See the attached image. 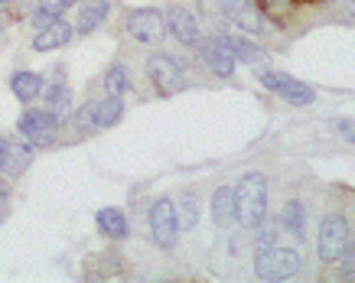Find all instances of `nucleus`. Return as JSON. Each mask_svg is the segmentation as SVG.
Here are the masks:
<instances>
[{"label":"nucleus","mask_w":355,"mask_h":283,"mask_svg":"<svg viewBox=\"0 0 355 283\" xmlns=\"http://www.w3.org/2000/svg\"><path fill=\"white\" fill-rule=\"evenodd\" d=\"M43 85L46 82L40 72H13L10 75V91L23 101V104H30V101L40 98V95H43Z\"/></svg>","instance_id":"16"},{"label":"nucleus","mask_w":355,"mask_h":283,"mask_svg":"<svg viewBox=\"0 0 355 283\" xmlns=\"http://www.w3.org/2000/svg\"><path fill=\"white\" fill-rule=\"evenodd\" d=\"M147 75H150L153 88H157L160 95H180V91H186V85H189L186 66L170 53H153L150 59H147Z\"/></svg>","instance_id":"3"},{"label":"nucleus","mask_w":355,"mask_h":283,"mask_svg":"<svg viewBox=\"0 0 355 283\" xmlns=\"http://www.w3.org/2000/svg\"><path fill=\"white\" fill-rule=\"evenodd\" d=\"M258 78H261V85L268 88V91H274L277 98H284L287 104L306 108V104H313V101H316L313 88L306 85V82H300V78L287 75V72H277V69H261Z\"/></svg>","instance_id":"5"},{"label":"nucleus","mask_w":355,"mask_h":283,"mask_svg":"<svg viewBox=\"0 0 355 283\" xmlns=\"http://www.w3.org/2000/svg\"><path fill=\"white\" fill-rule=\"evenodd\" d=\"M7 153H10V140L0 137V173H3V163H7Z\"/></svg>","instance_id":"29"},{"label":"nucleus","mask_w":355,"mask_h":283,"mask_svg":"<svg viewBox=\"0 0 355 283\" xmlns=\"http://www.w3.org/2000/svg\"><path fill=\"white\" fill-rule=\"evenodd\" d=\"M235 206L238 221L245 228H254L258 221L268 218V176L264 173H245L235 185Z\"/></svg>","instance_id":"1"},{"label":"nucleus","mask_w":355,"mask_h":283,"mask_svg":"<svg viewBox=\"0 0 355 283\" xmlns=\"http://www.w3.org/2000/svg\"><path fill=\"white\" fill-rule=\"evenodd\" d=\"M98 221V228L105 231L111 241H124L130 235V225H128V218H124V212L121 208H101L95 215Z\"/></svg>","instance_id":"18"},{"label":"nucleus","mask_w":355,"mask_h":283,"mask_svg":"<svg viewBox=\"0 0 355 283\" xmlns=\"http://www.w3.org/2000/svg\"><path fill=\"white\" fill-rule=\"evenodd\" d=\"M33 160V147H23V143H10V153H7V163H3V176H20L26 170V163Z\"/></svg>","instance_id":"21"},{"label":"nucleus","mask_w":355,"mask_h":283,"mask_svg":"<svg viewBox=\"0 0 355 283\" xmlns=\"http://www.w3.org/2000/svg\"><path fill=\"white\" fill-rule=\"evenodd\" d=\"M92 111H95V101H92V104H85V108H82V111L76 114V124H78V127H85V124H92Z\"/></svg>","instance_id":"27"},{"label":"nucleus","mask_w":355,"mask_h":283,"mask_svg":"<svg viewBox=\"0 0 355 283\" xmlns=\"http://www.w3.org/2000/svg\"><path fill=\"white\" fill-rule=\"evenodd\" d=\"M78 0H40V10L49 13V17H62L69 7H76Z\"/></svg>","instance_id":"25"},{"label":"nucleus","mask_w":355,"mask_h":283,"mask_svg":"<svg viewBox=\"0 0 355 283\" xmlns=\"http://www.w3.org/2000/svg\"><path fill=\"white\" fill-rule=\"evenodd\" d=\"M173 208H176V225H180V231L199 225V206H196L193 196H183Z\"/></svg>","instance_id":"22"},{"label":"nucleus","mask_w":355,"mask_h":283,"mask_svg":"<svg viewBox=\"0 0 355 283\" xmlns=\"http://www.w3.org/2000/svg\"><path fill=\"white\" fill-rule=\"evenodd\" d=\"M0 3H13V0H0Z\"/></svg>","instance_id":"30"},{"label":"nucleus","mask_w":355,"mask_h":283,"mask_svg":"<svg viewBox=\"0 0 355 283\" xmlns=\"http://www.w3.org/2000/svg\"><path fill=\"white\" fill-rule=\"evenodd\" d=\"M49 20H55V17H49V13H43V10H40V7H36V13H33V23H36V26L43 30V26H46V23H49Z\"/></svg>","instance_id":"28"},{"label":"nucleus","mask_w":355,"mask_h":283,"mask_svg":"<svg viewBox=\"0 0 355 283\" xmlns=\"http://www.w3.org/2000/svg\"><path fill=\"white\" fill-rule=\"evenodd\" d=\"M76 7H78V33L88 36V33H95L98 26L108 20L111 0H78Z\"/></svg>","instance_id":"12"},{"label":"nucleus","mask_w":355,"mask_h":283,"mask_svg":"<svg viewBox=\"0 0 355 283\" xmlns=\"http://www.w3.org/2000/svg\"><path fill=\"white\" fill-rule=\"evenodd\" d=\"M40 98H46V111H49V114H55V118H59V124L69 118V111H72V95H69V88H65V85H59V82H55L53 88L43 85V95H40Z\"/></svg>","instance_id":"19"},{"label":"nucleus","mask_w":355,"mask_h":283,"mask_svg":"<svg viewBox=\"0 0 355 283\" xmlns=\"http://www.w3.org/2000/svg\"><path fill=\"white\" fill-rule=\"evenodd\" d=\"M280 225L291 231L293 238H303V225H306V206H303L300 199H291L284 212H280Z\"/></svg>","instance_id":"20"},{"label":"nucleus","mask_w":355,"mask_h":283,"mask_svg":"<svg viewBox=\"0 0 355 283\" xmlns=\"http://www.w3.org/2000/svg\"><path fill=\"white\" fill-rule=\"evenodd\" d=\"M212 221L218 228H232L238 221V206H235V189L232 185H218L212 192Z\"/></svg>","instance_id":"13"},{"label":"nucleus","mask_w":355,"mask_h":283,"mask_svg":"<svg viewBox=\"0 0 355 283\" xmlns=\"http://www.w3.org/2000/svg\"><path fill=\"white\" fill-rule=\"evenodd\" d=\"M300 271V250L293 248H261L258 261H254V273L261 280H270V283H280V280H291L297 277Z\"/></svg>","instance_id":"4"},{"label":"nucleus","mask_w":355,"mask_h":283,"mask_svg":"<svg viewBox=\"0 0 355 283\" xmlns=\"http://www.w3.org/2000/svg\"><path fill=\"white\" fill-rule=\"evenodd\" d=\"M274 238H277V228H274L270 221H258V225H254V241H258V248H270Z\"/></svg>","instance_id":"24"},{"label":"nucleus","mask_w":355,"mask_h":283,"mask_svg":"<svg viewBox=\"0 0 355 283\" xmlns=\"http://www.w3.org/2000/svg\"><path fill=\"white\" fill-rule=\"evenodd\" d=\"M150 235L153 241L160 244V248L170 250L173 244H176V238H180V225H176V208H173L170 199H157L150 206Z\"/></svg>","instance_id":"8"},{"label":"nucleus","mask_w":355,"mask_h":283,"mask_svg":"<svg viewBox=\"0 0 355 283\" xmlns=\"http://www.w3.org/2000/svg\"><path fill=\"white\" fill-rule=\"evenodd\" d=\"M199 49H202L205 66L212 69L218 78H232V75H235V62H238V59L228 53V49L218 43V39H209V43H202Z\"/></svg>","instance_id":"14"},{"label":"nucleus","mask_w":355,"mask_h":283,"mask_svg":"<svg viewBox=\"0 0 355 283\" xmlns=\"http://www.w3.org/2000/svg\"><path fill=\"white\" fill-rule=\"evenodd\" d=\"M105 88H108L111 95H128L130 91V75L124 66H111L105 72Z\"/></svg>","instance_id":"23"},{"label":"nucleus","mask_w":355,"mask_h":283,"mask_svg":"<svg viewBox=\"0 0 355 283\" xmlns=\"http://www.w3.org/2000/svg\"><path fill=\"white\" fill-rule=\"evenodd\" d=\"M72 36H76V30H72L62 17H55V20H49L40 33L33 36V49H36V53H49V49H59V46L72 43Z\"/></svg>","instance_id":"11"},{"label":"nucleus","mask_w":355,"mask_h":283,"mask_svg":"<svg viewBox=\"0 0 355 283\" xmlns=\"http://www.w3.org/2000/svg\"><path fill=\"white\" fill-rule=\"evenodd\" d=\"M222 17L241 33H261L264 30V13L254 0H222Z\"/></svg>","instance_id":"9"},{"label":"nucleus","mask_w":355,"mask_h":283,"mask_svg":"<svg viewBox=\"0 0 355 283\" xmlns=\"http://www.w3.org/2000/svg\"><path fill=\"white\" fill-rule=\"evenodd\" d=\"M17 127L30 147H53L59 137V118L49 111H23Z\"/></svg>","instance_id":"6"},{"label":"nucleus","mask_w":355,"mask_h":283,"mask_svg":"<svg viewBox=\"0 0 355 283\" xmlns=\"http://www.w3.org/2000/svg\"><path fill=\"white\" fill-rule=\"evenodd\" d=\"M216 39L225 46L235 59H241V62H264V59H268L264 49H258L254 43H248L245 36H238V33H225V36H216Z\"/></svg>","instance_id":"17"},{"label":"nucleus","mask_w":355,"mask_h":283,"mask_svg":"<svg viewBox=\"0 0 355 283\" xmlns=\"http://www.w3.org/2000/svg\"><path fill=\"white\" fill-rule=\"evenodd\" d=\"M121 118H124V98L121 95L108 91L101 101H95V111H92V124L95 127H114Z\"/></svg>","instance_id":"15"},{"label":"nucleus","mask_w":355,"mask_h":283,"mask_svg":"<svg viewBox=\"0 0 355 283\" xmlns=\"http://www.w3.org/2000/svg\"><path fill=\"white\" fill-rule=\"evenodd\" d=\"M163 20H166V30H170L180 43L186 46H202V30H199V20H196V13L189 10V7H170V10L163 13Z\"/></svg>","instance_id":"10"},{"label":"nucleus","mask_w":355,"mask_h":283,"mask_svg":"<svg viewBox=\"0 0 355 283\" xmlns=\"http://www.w3.org/2000/svg\"><path fill=\"white\" fill-rule=\"evenodd\" d=\"M345 250H352V225L343 215H329L316 235V257L323 264H339Z\"/></svg>","instance_id":"2"},{"label":"nucleus","mask_w":355,"mask_h":283,"mask_svg":"<svg viewBox=\"0 0 355 283\" xmlns=\"http://www.w3.org/2000/svg\"><path fill=\"white\" fill-rule=\"evenodd\" d=\"M336 131H339V134L345 137V143H352V140H355V134H352V120H349V118H339V120H336Z\"/></svg>","instance_id":"26"},{"label":"nucleus","mask_w":355,"mask_h":283,"mask_svg":"<svg viewBox=\"0 0 355 283\" xmlns=\"http://www.w3.org/2000/svg\"><path fill=\"white\" fill-rule=\"evenodd\" d=\"M349 3H352V0H349Z\"/></svg>","instance_id":"31"},{"label":"nucleus","mask_w":355,"mask_h":283,"mask_svg":"<svg viewBox=\"0 0 355 283\" xmlns=\"http://www.w3.org/2000/svg\"><path fill=\"white\" fill-rule=\"evenodd\" d=\"M124 26H128V33L134 36L137 43H147V46L160 43L163 33H166L163 10H153V7H137V10H130Z\"/></svg>","instance_id":"7"}]
</instances>
